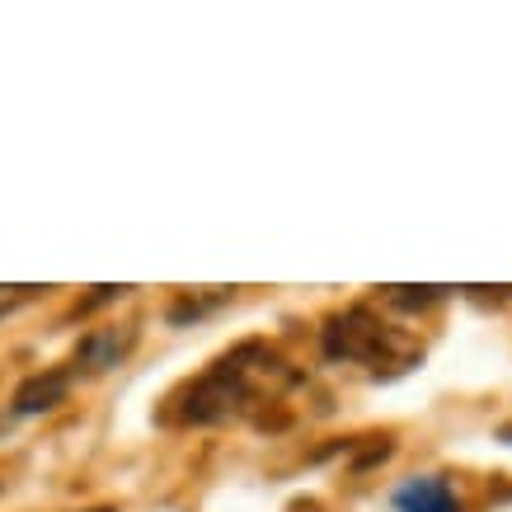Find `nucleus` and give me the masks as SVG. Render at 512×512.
<instances>
[{
  "label": "nucleus",
  "mask_w": 512,
  "mask_h": 512,
  "mask_svg": "<svg viewBox=\"0 0 512 512\" xmlns=\"http://www.w3.org/2000/svg\"><path fill=\"white\" fill-rule=\"evenodd\" d=\"M99 512H109V508H99Z\"/></svg>",
  "instance_id": "obj_6"
},
{
  "label": "nucleus",
  "mask_w": 512,
  "mask_h": 512,
  "mask_svg": "<svg viewBox=\"0 0 512 512\" xmlns=\"http://www.w3.org/2000/svg\"><path fill=\"white\" fill-rule=\"evenodd\" d=\"M24 296H29V287H0V315L10 311V306H19Z\"/></svg>",
  "instance_id": "obj_5"
},
{
  "label": "nucleus",
  "mask_w": 512,
  "mask_h": 512,
  "mask_svg": "<svg viewBox=\"0 0 512 512\" xmlns=\"http://www.w3.org/2000/svg\"><path fill=\"white\" fill-rule=\"evenodd\" d=\"M132 343H137V329H94L90 339L80 343L76 362L90 367V372H109V367H118L132 353Z\"/></svg>",
  "instance_id": "obj_2"
},
{
  "label": "nucleus",
  "mask_w": 512,
  "mask_h": 512,
  "mask_svg": "<svg viewBox=\"0 0 512 512\" xmlns=\"http://www.w3.org/2000/svg\"><path fill=\"white\" fill-rule=\"evenodd\" d=\"M395 508L400 512H461V503H456V494L442 480L423 475V480H409L395 494Z\"/></svg>",
  "instance_id": "obj_4"
},
{
  "label": "nucleus",
  "mask_w": 512,
  "mask_h": 512,
  "mask_svg": "<svg viewBox=\"0 0 512 512\" xmlns=\"http://www.w3.org/2000/svg\"><path fill=\"white\" fill-rule=\"evenodd\" d=\"M71 390V376L66 372H38L29 376L24 386L15 390V414H43V409H57Z\"/></svg>",
  "instance_id": "obj_3"
},
{
  "label": "nucleus",
  "mask_w": 512,
  "mask_h": 512,
  "mask_svg": "<svg viewBox=\"0 0 512 512\" xmlns=\"http://www.w3.org/2000/svg\"><path fill=\"white\" fill-rule=\"evenodd\" d=\"M386 325L372 320L367 311H343L339 320H329L325 329V353L343 357V362H376L386 353Z\"/></svg>",
  "instance_id": "obj_1"
}]
</instances>
